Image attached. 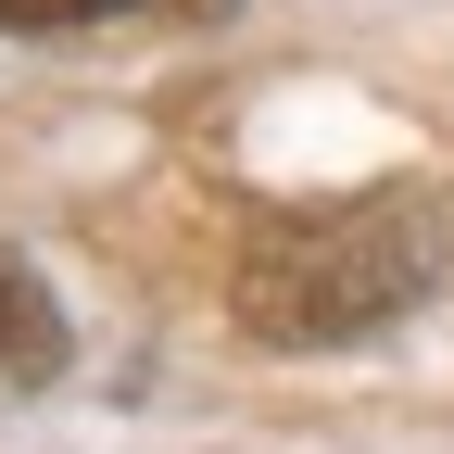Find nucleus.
<instances>
[{"instance_id": "nucleus-1", "label": "nucleus", "mask_w": 454, "mask_h": 454, "mask_svg": "<svg viewBox=\"0 0 454 454\" xmlns=\"http://www.w3.org/2000/svg\"><path fill=\"white\" fill-rule=\"evenodd\" d=\"M417 291H429V240L404 202L291 215L240 253V328H265V340H366Z\"/></svg>"}, {"instance_id": "nucleus-2", "label": "nucleus", "mask_w": 454, "mask_h": 454, "mask_svg": "<svg viewBox=\"0 0 454 454\" xmlns=\"http://www.w3.org/2000/svg\"><path fill=\"white\" fill-rule=\"evenodd\" d=\"M64 379V303L38 291V265L0 253V391H51Z\"/></svg>"}, {"instance_id": "nucleus-3", "label": "nucleus", "mask_w": 454, "mask_h": 454, "mask_svg": "<svg viewBox=\"0 0 454 454\" xmlns=\"http://www.w3.org/2000/svg\"><path fill=\"white\" fill-rule=\"evenodd\" d=\"M114 13H227V0H0V38H76Z\"/></svg>"}]
</instances>
